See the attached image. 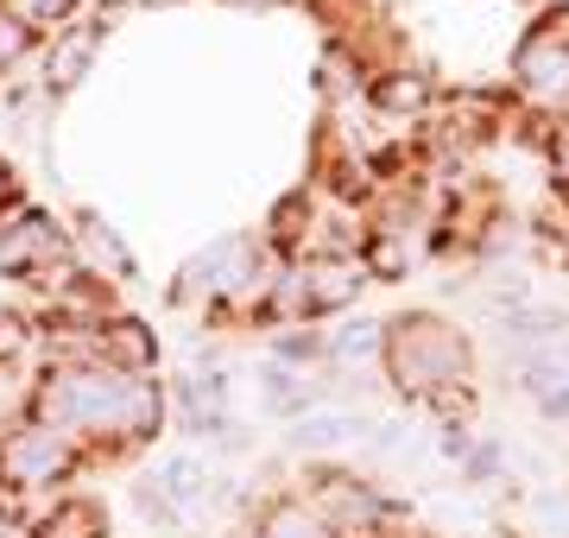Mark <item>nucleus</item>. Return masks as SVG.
Masks as SVG:
<instances>
[{
	"label": "nucleus",
	"mask_w": 569,
	"mask_h": 538,
	"mask_svg": "<svg viewBox=\"0 0 569 538\" xmlns=\"http://www.w3.org/2000/svg\"><path fill=\"white\" fill-rule=\"evenodd\" d=\"M298 495H305L342 538H387V526L406 519V507H399L380 481H367L361 469H342V462H310Z\"/></svg>",
	"instance_id": "obj_5"
},
{
	"label": "nucleus",
	"mask_w": 569,
	"mask_h": 538,
	"mask_svg": "<svg viewBox=\"0 0 569 538\" xmlns=\"http://www.w3.org/2000/svg\"><path fill=\"white\" fill-rule=\"evenodd\" d=\"M146 476L159 481V488H164L171 500H178L183 514H197V507L209 500V481H216V476H209V462H203L197 450H159Z\"/></svg>",
	"instance_id": "obj_17"
},
{
	"label": "nucleus",
	"mask_w": 569,
	"mask_h": 538,
	"mask_svg": "<svg viewBox=\"0 0 569 538\" xmlns=\"http://www.w3.org/2000/svg\"><path fill=\"white\" fill-rule=\"evenodd\" d=\"M39 51H44V32L26 13H13L7 0H0V83L7 77H20L26 63H39Z\"/></svg>",
	"instance_id": "obj_19"
},
{
	"label": "nucleus",
	"mask_w": 569,
	"mask_h": 538,
	"mask_svg": "<svg viewBox=\"0 0 569 538\" xmlns=\"http://www.w3.org/2000/svg\"><path fill=\"white\" fill-rule=\"evenodd\" d=\"M13 13H26V20L39 26V32H58V26H70V20H82L96 0H7Z\"/></svg>",
	"instance_id": "obj_23"
},
{
	"label": "nucleus",
	"mask_w": 569,
	"mask_h": 538,
	"mask_svg": "<svg viewBox=\"0 0 569 538\" xmlns=\"http://www.w3.org/2000/svg\"><path fill=\"white\" fill-rule=\"evenodd\" d=\"M462 481L468 488H507V444H500V437H475V450L462 456Z\"/></svg>",
	"instance_id": "obj_21"
},
{
	"label": "nucleus",
	"mask_w": 569,
	"mask_h": 538,
	"mask_svg": "<svg viewBox=\"0 0 569 538\" xmlns=\"http://www.w3.org/2000/svg\"><path fill=\"white\" fill-rule=\"evenodd\" d=\"M32 538H114V532H108L102 500L82 495V488H70V495L44 500L39 514H32Z\"/></svg>",
	"instance_id": "obj_15"
},
{
	"label": "nucleus",
	"mask_w": 569,
	"mask_h": 538,
	"mask_svg": "<svg viewBox=\"0 0 569 538\" xmlns=\"http://www.w3.org/2000/svg\"><path fill=\"white\" fill-rule=\"evenodd\" d=\"M89 469H96L89 450H77L58 425H44L32 412H13L0 425V488H7L13 507H26V500L44 507V500L70 495Z\"/></svg>",
	"instance_id": "obj_3"
},
{
	"label": "nucleus",
	"mask_w": 569,
	"mask_h": 538,
	"mask_svg": "<svg viewBox=\"0 0 569 538\" xmlns=\"http://www.w3.org/2000/svg\"><path fill=\"white\" fill-rule=\"evenodd\" d=\"M260 387H266V412L272 418H305V412H317V406H329V393L310 380V373H298V368H284V361H272L266 355L260 361Z\"/></svg>",
	"instance_id": "obj_16"
},
{
	"label": "nucleus",
	"mask_w": 569,
	"mask_h": 538,
	"mask_svg": "<svg viewBox=\"0 0 569 538\" xmlns=\"http://www.w3.org/2000/svg\"><path fill=\"white\" fill-rule=\"evenodd\" d=\"M519 7H545V0H519Z\"/></svg>",
	"instance_id": "obj_33"
},
{
	"label": "nucleus",
	"mask_w": 569,
	"mask_h": 538,
	"mask_svg": "<svg viewBox=\"0 0 569 538\" xmlns=\"http://www.w3.org/2000/svg\"><path fill=\"white\" fill-rule=\"evenodd\" d=\"M367 267L361 260H305V298H310V323H336V317L361 311L367 298Z\"/></svg>",
	"instance_id": "obj_12"
},
{
	"label": "nucleus",
	"mask_w": 569,
	"mask_h": 538,
	"mask_svg": "<svg viewBox=\"0 0 569 538\" xmlns=\"http://www.w3.org/2000/svg\"><path fill=\"white\" fill-rule=\"evenodd\" d=\"M96 361H108V368H133V373H159V330L146 323V317L133 311H108L96 330H89V349Z\"/></svg>",
	"instance_id": "obj_10"
},
{
	"label": "nucleus",
	"mask_w": 569,
	"mask_h": 538,
	"mask_svg": "<svg viewBox=\"0 0 569 538\" xmlns=\"http://www.w3.org/2000/svg\"><path fill=\"white\" fill-rule=\"evenodd\" d=\"M367 437H373V418L329 399V406H317V412L284 425V450L310 456V462H336L342 450H355V444H367Z\"/></svg>",
	"instance_id": "obj_9"
},
{
	"label": "nucleus",
	"mask_w": 569,
	"mask_h": 538,
	"mask_svg": "<svg viewBox=\"0 0 569 538\" xmlns=\"http://www.w3.org/2000/svg\"><path fill=\"white\" fill-rule=\"evenodd\" d=\"M0 507H13V500H7V488H0Z\"/></svg>",
	"instance_id": "obj_34"
},
{
	"label": "nucleus",
	"mask_w": 569,
	"mask_h": 538,
	"mask_svg": "<svg viewBox=\"0 0 569 538\" xmlns=\"http://www.w3.org/2000/svg\"><path fill=\"white\" fill-rule=\"evenodd\" d=\"M557 197H563V209H569V178H563V185H557Z\"/></svg>",
	"instance_id": "obj_32"
},
{
	"label": "nucleus",
	"mask_w": 569,
	"mask_h": 538,
	"mask_svg": "<svg viewBox=\"0 0 569 538\" xmlns=\"http://www.w3.org/2000/svg\"><path fill=\"white\" fill-rule=\"evenodd\" d=\"M512 102L531 114H569V0H545L507 63Z\"/></svg>",
	"instance_id": "obj_4"
},
{
	"label": "nucleus",
	"mask_w": 569,
	"mask_h": 538,
	"mask_svg": "<svg viewBox=\"0 0 569 538\" xmlns=\"http://www.w3.org/2000/svg\"><path fill=\"white\" fill-rule=\"evenodd\" d=\"M20 203H32V197H26V178L13 171V159L0 152V216H13Z\"/></svg>",
	"instance_id": "obj_27"
},
{
	"label": "nucleus",
	"mask_w": 569,
	"mask_h": 538,
	"mask_svg": "<svg viewBox=\"0 0 569 538\" xmlns=\"http://www.w3.org/2000/svg\"><path fill=\"white\" fill-rule=\"evenodd\" d=\"M228 7H279V0H228Z\"/></svg>",
	"instance_id": "obj_30"
},
{
	"label": "nucleus",
	"mask_w": 569,
	"mask_h": 538,
	"mask_svg": "<svg viewBox=\"0 0 569 538\" xmlns=\"http://www.w3.org/2000/svg\"><path fill=\"white\" fill-rule=\"evenodd\" d=\"M32 349H44L39 317L26 311V305H0V368H20Z\"/></svg>",
	"instance_id": "obj_20"
},
{
	"label": "nucleus",
	"mask_w": 569,
	"mask_h": 538,
	"mask_svg": "<svg viewBox=\"0 0 569 538\" xmlns=\"http://www.w3.org/2000/svg\"><path fill=\"white\" fill-rule=\"evenodd\" d=\"M102 44H108V26L96 20V13H82V20L58 26V32H44V51H39V96L44 102H70V96L89 83Z\"/></svg>",
	"instance_id": "obj_8"
},
{
	"label": "nucleus",
	"mask_w": 569,
	"mask_h": 538,
	"mask_svg": "<svg viewBox=\"0 0 569 538\" xmlns=\"http://www.w3.org/2000/svg\"><path fill=\"white\" fill-rule=\"evenodd\" d=\"M70 235H77V260L89 272H102L108 286H121V279H140V253L121 241V228L108 222L102 209L82 203L77 216H70Z\"/></svg>",
	"instance_id": "obj_11"
},
{
	"label": "nucleus",
	"mask_w": 569,
	"mask_h": 538,
	"mask_svg": "<svg viewBox=\"0 0 569 538\" xmlns=\"http://www.w3.org/2000/svg\"><path fill=\"white\" fill-rule=\"evenodd\" d=\"M0 538H32V514H20V507H0Z\"/></svg>",
	"instance_id": "obj_29"
},
{
	"label": "nucleus",
	"mask_w": 569,
	"mask_h": 538,
	"mask_svg": "<svg viewBox=\"0 0 569 538\" xmlns=\"http://www.w3.org/2000/svg\"><path fill=\"white\" fill-rule=\"evenodd\" d=\"M77 260V235L58 209L20 203L13 216H0V279L13 286H44L58 267Z\"/></svg>",
	"instance_id": "obj_6"
},
{
	"label": "nucleus",
	"mask_w": 569,
	"mask_h": 538,
	"mask_svg": "<svg viewBox=\"0 0 569 538\" xmlns=\"http://www.w3.org/2000/svg\"><path fill=\"white\" fill-rule=\"evenodd\" d=\"M323 355L336 373H380V355H387V317L348 311L336 323H323Z\"/></svg>",
	"instance_id": "obj_14"
},
{
	"label": "nucleus",
	"mask_w": 569,
	"mask_h": 538,
	"mask_svg": "<svg viewBox=\"0 0 569 538\" xmlns=\"http://www.w3.org/2000/svg\"><path fill=\"white\" fill-rule=\"evenodd\" d=\"M430 425H437V437H430V450L443 456V462H456V469H462V456L475 450V418H430Z\"/></svg>",
	"instance_id": "obj_24"
},
{
	"label": "nucleus",
	"mask_w": 569,
	"mask_h": 538,
	"mask_svg": "<svg viewBox=\"0 0 569 538\" xmlns=\"http://www.w3.org/2000/svg\"><path fill=\"white\" fill-rule=\"evenodd\" d=\"M241 538H342V532H336L298 488H284V495H260L247 507Z\"/></svg>",
	"instance_id": "obj_13"
},
{
	"label": "nucleus",
	"mask_w": 569,
	"mask_h": 538,
	"mask_svg": "<svg viewBox=\"0 0 569 538\" xmlns=\"http://www.w3.org/2000/svg\"><path fill=\"white\" fill-rule=\"evenodd\" d=\"M26 412L58 425L102 469V462H121L159 444L171 425V387L159 373L108 368L96 355H44L26 387Z\"/></svg>",
	"instance_id": "obj_1"
},
{
	"label": "nucleus",
	"mask_w": 569,
	"mask_h": 538,
	"mask_svg": "<svg viewBox=\"0 0 569 538\" xmlns=\"http://www.w3.org/2000/svg\"><path fill=\"white\" fill-rule=\"evenodd\" d=\"M266 355L284 361L298 373H323L329 355H323V323H291V330H266Z\"/></svg>",
	"instance_id": "obj_18"
},
{
	"label": "nucleus",
	"mask_w": 569,
	"mask_h": 538,
	"mask_svg": "<svg viewBox=\"0 0 569 538\" xmlns=\"http://www.w3.org/2000/svg\"><path fill=\"white\" fill-rule=\"evenodd\" d=\"M437 102H443V83H437V70H430L425 58H411V51L380 58L373 63V77H367V89H361V108L380 127L387 121L392 127H425Z\"/></svg>",
	"instance_id": "obj_7"
},
{
	"label": "nucleus",
	"mask_w": 569,
	"mask_h": 538,
	"mask_svg": "<svg viewBox=\"0 0 569 538\" xmlns=\"http://www.w3.org/2000/svg\"><path fill=\"white\" fill-rule=\"evenodd\" d=\"M133 7H178V0H133Z\"/></svg>",
	"instance_id": "obj_31"
},
{
	"label": "nucleus",
	"mask_w": 569,
	"mask_h": 538,
	"mask_svg": "<svg viewBox=\"0 0 569 538\" xmlns=\"http://www.w3.org/2000/svg\"><path fill=\"white\" fill-rule=\"evenodd\" d=\"M380 380L399 406H418L430 418H475V342L462 323L437 311H392Z\"/></svg>",
	"instance_id": "obj_2"
},
{
	"label": "nucleus",
	"mask_w": 569,
	"mask_h": 538,
	"mask_svg": "<svg viewBox=\"0 0 569 538\" xmlns=\"http://www.w3.org/2000/svg\"><path fill=\"white\" fill-rule=\"evenodd\" d=\"M531 406H538V418H550V425H569V387H545V393H531Z\"/></svg>",
	"instance_id": "obj_28"
},
{
	"label": "nucleus",
	"mask_w": 569,
	"mask_h": 538,
	"mask_svg": "<svg viewBox=\"0 0 569 538\" xmlns=\"http://www.w3.org/2000/svg\"><path fill=\"white\" fill-rule=\"evenodd\" d=\"M538 152H545L550 185H563V178H569V114H550V127H545V140H538Z\"/></svg>",
	"instance_id": "obj_25"
},
{
	"label": "nucleus",
	"mask_w": 569,
	"mask_h": 538,
	"mask_svg": "<svg viewBox=\"0 0 569 538\" xmlns=\"http://www.w3.org/2000/svg\"><path fill=\"white\" fill-rule=\"evenodd\" d=\"M127 495H133V514H140L146 526H159V532H183V519H190V514H183V507L164 495L152 476H133V488H127Z\"/></svg>",
	"instance_id": "obj_22"
},
{
	"label": "nucleus",
	"mask_w": 569,
	"mask_h": 538,
	"mask_svg": "<svg viewBox=\"0 0 569 538\" xmlns=\"http://www.w3.org/2000/svg\"><path fill=\"white\" fill-rule=\"evenodd\" d=\"M531 526L550 532V538H569V495H557V488L538 495V500H531Z\"/></svg>",
	"instance_id": "obj_26"
}]
</instances>
